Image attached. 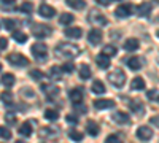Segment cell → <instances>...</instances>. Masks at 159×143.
I'll return each mask as SVG.
<instances>
[{"mask_svg": "<svg viewBox=\"0 0 159 143\" xmlns=\"http://www.w3.org/2000/svg\"><path fill=\"white\" fill-rule=\"evenodd\" d=\"M56 54H59L61 57H65V59H75L81 54V49H80V46H76L73 43L64 42V43H59L56 46Z\"/></svg>", "mask_w": 159, "mask_h": 143, "instance_id": "obj_1", "label": "cell"}, {"mask_svg": "<svg viewBox=\"0 0 159 143\" xmlns=\"http://www.w3.org/2000/svg\"><path fill=\"white\" fill-rule=\"evenodd\" d=\"M107 76H108L110 84H113L115 87H123L124 83H126V73H124L121 69H115V70L110 72Z\"/></svg>", "mask_w": 159, "mask_h": 143, "instance_id": "obj_2", "label": "cell"}, {"mask_svg": "<svg viewBox=\"0 0 159 143\" xmlns=\"http://www.w3.org/2000/svg\"><path fill=\"white\" fill-rule=\"evenodd\" d=\"M30 30H32V35H34V37H37V38H45V37H49V35H51V32H52L49 25L38 24V22H32Z\"/></svg>", "mask_w": 159, "mask_h": 143, "instance_id": "obj_3", "label": "cell"}, {"mask_svg": "<svg viewBox=\"0 0 159 143\" xmlns=\"http://www.w3.org/2000/svg\"><path fill=\"white\" fill-rule=\"evenodd\" d=\"M88 21L91 22V24H97V25H100V27H103V25H107L108 24V21H107V18H105L100 11H97V10H92V11H89V15H88Z\"/></svg>", "mask_w": 159, "mask_h": 143, "instance_id": "obj_4", "label": "cell"}, {"mask_svg": "<svg viewBox=\"0 0 159 143\" xmlns=\"http://www.w3.org/2000/svg\"><path fill=\"white\" fill-rule=\"evenodd\" d=\"M30 51H32V54L38 60H45L48 57V48H46L45 43H35V45H32Z\"/></svg>", "mask_w": 159, "mask_h": 143, "instance_id": "obj_5", "label": "cell"}, {"mask_svg": "<svg viewBox=\"0 0 159 143\" xmlns=\"http://www.w3.org/2000/svg\"><path fill=\"white\" fill-rule=\"evenodd\" d=\"M8 62L15 67H25L29 64V59L22 54H19V53H13V54L8 56Z\"/></svg>", "mask_w": 159, "mask_h": 143, "instance_id": "obj_6", "label": "cell"}, {"mask_svg": "<svg viewBox=\"0 0 159 143\" xmlns=\"http://www.w3.org/2000/svg\"><path fill=\"white\" fill-rule=\"evenodd\" d=\"M137 138H140L142 141H150L153 138V131L148 126H140L137 129Z\"/></svg>", "mask_w": 159, "mask_h": 143, "instance_id": "obj_7", "label": "cell"}, {"mask_svg": "<svg viewBox=\"0 0 159 143\" xmlns=\"http://www.w3.org/2000/svg\"><path fill=\"white\" fill-rule=\"evenodd\" d=\"M132 13H134V7H132L130 3H126V5H121V7H118L115 10V15L118 18H129Z\"/></svg>", "mask_w": 159, "mask_h": 143, "instance_id": "obj_8", "label": "cell"}, {"mask_svg": "<svg viewBox=\"0 0 159 143\" xmlns=\"http://www.w3.org/2000/svg\"><path fill=\"white\" fill-rule=\"evenodd\" d=\"M69 99L73 102V105H76V103H81L83 102V89L80 87H73L69 91Z\"/></svg>", "mask_w": 159, "mask_h": 143, "instance_id": "obj_9", "label": "cell"}, {"mask_svg": "<svg viewBox=\"0 0 159 143\" xmlns=\"http://www.w3.org/2000/svg\"><path fill=\"white\" fill-rule=\"evenodd\" d=\"M102 38H103V35H102V32H100L99 29H92V30H89V34H88V42H89L91 45H100Z\"/></svg>", "mask_w": 159, "mask_h": 143, "instance_id": "obj_10", "label": "cell"}, {"mask_svg": "<svg viewBox=\"0 0 159 143\" xmlns=\"http://www.w3.org/2000/svg\"><path fill=\"white\" fill-rule=\"evenodd\" d=\"M38 13H40V16H43V18L49 19V18H54V15H56V10L52 8L51 5L42 3V5H40V8H38Z\"/></svg>", "mask_w": 159, "mask_h": 143, "instance_id": "obj_11", "label": "cell"}, {"mask_svg": "<svg viewBox=\"0 0 159 143\" xmlns=\"http://www.w3.org/2000/svg\"><path fill=\"white\" fill-rule=\"evenodd\" d=\"M111 119L115 123H118V124H129L130 123V116L127 113H124V111H116V113L111 114Z\"/></svg>", "mask_w": 159, "mask_h": 143, "instance_id": "obj_12", "label": "cell"}, {"mask_svg": "<svg viewBox=\"0 0 159 143\" xmlns=\"http://www.w3.org/2000/svg\"><path fill=\"white\" fill-rule=\"evenodd\" d=\"M94 107L97 110L113 108L115 107V100H111V99H99V100H94Z\"/></svg>", "mask_w": 159, "mask_h": 143, "instance_id": "obj_13", "label": "cell"}, {"mask_svg": "<svg viewBox=\"0 0 159 143\" xmlns=\"http://www.w3.org/2000/svg\"><path fill=\"white\" fill-rule=\"evenodd\" d=\"M126 64L130 70H140L143 67V59L139 57V56H134V57H129Z\"/></svg>", "mask_w": 159, "mask_h": 143, "instance_id": "obj_14", "label": "cell"}, {"mask_svg": "<svg viewBox=\"0 0 159 143\" xmlns=\"http://www.w3.org/2000/svg\"><path fill=\"white\" fill-rule=\"evenodd\" d=\"M151 10H153L151 3L143 2V3H140V5L137 7V15H139V16H142V18H147V16H150V15H151Z\"/></svg>", "mask_w": 159, "mask_h": 143, "instance_id": "obj_15", "label": "cell"}, {"mask_svg": "<svg viewBox=\"0 0 159 143\" xmlns=\"http://www.w3.org/2000/svg\"><path fill=\"white\" fill-rule=\"evenodd\" d=\"M42 91H43V92H45L51 100L56 99V97L59 96V87L52 86V84H43V86H42Z\"/></svg>", "mask_w": 159, "mask_h": 143, "instance_id": "obj_16", "label": "cell"}, {"mask_svg": "<svg viewBox=\"0 0 159 143\" xmlns=\"http://www.w3.org/2000/svg\"><path fill=\"white\" fill-rule=\"evenodd\" d=\"M64 34H65V37H69V38H81V35H83V30L80 29V27H67L64 30Z\"/></svg>", "mask_w": 159, "mask_h": 143, "instance_id": "obj_17", "label": "cell"}, {"mask_svg": "<svg viewBox=\"0 0 159 143\" xmlns=\"http://www.w3.org/2000/svg\"><path fill=\"white\" fill-rule=\"evenodd\" d=\"M86 131H88V134H89L91 137H96V135H99L100 129H99L97 123H94V121H88V124H86Z\"/></svg>", "mask_w": 159, "mask_h": 143, "instance_id": "obj_18", "label": "cell"}, {"mask_svg": "<svg viewBox=\"0 0 159 143\" xmlns=\"http://www.w3.org/2000/svg\"><path fill=\"white\" fill-rule=\"evenodd\" d=\"M18 132H19V135H22V137H30V135H32V126H30V123L21 124L19 129H18Z\"/></svg>", "mask_w": 159, "mask_h": 143, "instance_id": "obj_19", "label": "cell"}, {"mask_svg": "<svg viewBox=\"0 0 159 143\" xmlns=\"http://www.w3.org/2000/svg\"><path fill=\"white\" fill-rule=\"evenodd\" d=\"M139 46H140V42L137 40V38H129V40H126V43H124L126 51H135V49H139Z\"/></svg>", "mask_w": 159, "mask_h": 143, "instance_id": "obj_20", "label": "cell"}, {"mask_svg": "<svg viewBox=\"0 0 159 143\" xmlns=\"http://www.w3.org/2000/svg\"><path fill=\"white\" fill-rule=\"evenodd\" d=\"M96 64H97L100 69H108V65H110V57L103 56V54H99V56L96 57Z\"/></svg>", "mask_w": 159, "mask_h": 143, "instance_id": "obj_21", "label": "cell"}, {"mask_svg": "<svg viewBox=\"0 0 159 143\" xmlns=\"http://www.w3.org/2000/svg\"><path fill=\"white\" fill-rule=\"evenodd\" d=\"M91 91H92L94 94H105V91H107V87L103 86V83H102V81L96 80L94 83H92V87H91Z\"/></svg>", "mask_w": 159, "mask_h": 143, "instance_id": "obj_22", "label": "cell"}, {"mask_svg": "<svg viewBox=\"0 0 159 143\" xmlns=\"http://www.w3.org/2000/svg\"><path fill=\"white\" fill-rule=\"evenodd\" d=\"M65 3H67L70 8H73V10H83L86 7L84 0H65Z\"/></svg>", "mask_w": 159, "mask_h": 143, "instance_id": "obj_23", "label": "cell"}, {"mask_svg": "<svg viewBox=\"0 0 159 143\" xmlns=\"http://www.w3.org/2000/svg\"><path fill=\"white\" fill-rule=\"evenodd\" d=\"M130 87L135 89V91L145 89V81H143V78H142V76H135L134 80H132V83H130Z\"/></svg>", "mask_w": 159, "mask_h": 143, "instance_id": "obj_24", "label": "cell"}, {"mask_svg": "<svg viewBox=\"0 0 159 143\" xmlns=\"http://www.w3.org/2000/svg\"><path fill=\"white\" fill-rule=\"evenodd\" d=\"M15 81H16V78H15V75H13V73H5V75L2 76V83H3L7 87H11L13 84H15Z\"/></svg>", "mask_w": 159, "mask_h": 143, "instance_id": "obj_25", "label": "cell"}, {"mask_svg": "<svg viewBox=\"0 0 159 143\" xmlns=\"http://www.w3.org/2000/svg\"><path fill=\"white\" fill-rule=\"evenodd\" d=\"M73 21H75V18H73V15H70V13H62V15L59 16V22L62 25H67V24H70Z\"/></svg>", "mask_w": 159, "mask_h": 143, "instance_id": "obj_26", "label": "cell"}, {"mask_svg": "<svg viewBox=\"0 0 159 143\" xmlns=\"http://www.w3.org/2000/svg\"><path fill=\"white\" fill-rule=\"evenodd\" d=\"M45 118L48 121H56V119H59V113H57V110L48 108V110H45Z\"/></svg>", "mask_w": 159, "mask_h": 143, "instance_id": "obj_27", "label": "cell"}, {"mask_svg": "<svg viewBox=\"0 0 159 143\" xmlns=\"http://www.w3.org/2000/svg\"><path fill=\"white\" fill-rule=\"evenodd\" d=\"M129 107H130V110H134V113H139V114L143 111V103H142L139 99H135L134 102H130Z\"/></svg>", "mask_w": 159, "mask_h": 143, "instance_id": "obj_28", "label": "cell"}, {"mask_svg": "<svg viewBox=\"0 0 159 143\" xmlns=\"http://www.w3.org/2000/svg\"><path fill=\"white\" fill-rule=\"evenodd\" d=\"M80 78L81 80H89L91 78V69H89V65H81V69H80Z\"/></svg>", "mask_w": 159, "mask_h": 143, "instance_id": "obj_29", "label": "cell"}, {"mask_svg": "<svg viewBox=\"0 0 159 143\" xmlns=\"http://www.w3.org/2000/svg\"><path fill=\"white\" fill-rule=\"evenodd\" d=\"M116 53H118V49L115 46H105L102 49V54L107 56V57H113V56H116Z\"/></svg>", "mask_w": 159, "mask_h": 143, "instance_id": "obj_30", "label": "cell"}, {"mask_svg": "<svg viewBox=\"0 0 159 143\" xmlns=\"http://www.w3.org/2000/svg\"><path fill=\"white\" fill-rule=\"evenodd\" d=\"M69 137L73 141H81L83 140V132H78V131H75V129H72V131L69 132Z\"/></svg>", "mask_w": 159, "mask_h": 143, "instance_id": "obj_31", "label": "cell"}, {"mask_svg": "<svg viewBox=\"0 0 159 143\" xmlns=\"http://www.w3.org/2000/svg\"><path fill=\"white\" fill-rule=\"evenodd\" d=\"M13 38H15L18 43H25V42H27V35L22 34V32H15V34H13Z\"/></svg>", "mask_w": 159, "mask_h": 143, "instance_id": "obj_32", "label": "cell"}, {"mask_svg": "<svg viewBox=\"0 0 159 143\" xmlns=\"http://www.w3.org/2000/svg\"><path fill=\"white\" fill-rule=\"evenodd\" d=\"M61 70L65 72V73H72V72L75 70V64H73V62H65L64 65L61 67Z\"/></svg>", "mask_w": 159, "mask_h": 143, "instance_id": "obj_33", "label": "cell"}, {"mask_svg": "<svg viewBox=\"0 0 159 143\" xmlns=\"http://www.w3.org/2000/svg\"><path fill=\"white\" fill-rule=\"evenodd\" d=\"M0 137L2 138H11V131L8 127H5V126H0Z\"/></svg>", "mask_w": 159, "mask_h": 143, "instance_id": "obj_34", "label": "cell"}, {"mask_svg": "<svg viewBox=\"0 0 159 143\" xmlns=\"http://www.w3.org/2000/svg\"><path fill=\"white\" fill-rule=\"evenodd\" d=\"M32 10H34V7H32L30 2H24L19 7V11H22V13H32Z\"/></svg>", "mask_w": 159, "mask_h": 143, "instance_id": "obj_35", "label": "cell"}, {"mask_svg": "<svg viewBox=\"0 0 159 143\" xmlns=\"http://www.w3.org/2000/svg\"><path fill=\"white\" fill-rule=\"evenodd\" d=\"M0 99L3 100V103H11V102H13V94L10 92V91H7V92H2Z\"/></svg>", "mask_w": 159, "mask_h": 143, "instance_id": "obj_36", "label": "cell"}, {"mask_svg": "<svg viewBox=\"0 0 159 143\" xmlns=\"http://www.w3.org/2000/svg\"><path fill=\"white\" fill-rule=\"evenodd\" d=\"M3 25H5L7 30H13L16 25V21L15 19H3Z\"/></svg>", "mask_w": 159, "mask_h": 143, "instance_id": "obj_37", "label": "cell"}, {"mask_svg": "<svg viewBox=\"0 0 159 143\" xmlns=\"http://www.w3.org/2000/svg\"><path fill=\"white\" fill-rule=\"evenodd\" d=\"M105 143H123V140H121V137L119 135H108L107 137V140H105Z\"/></svg>", "mask_w": 159, "mask_h": 143, "instance_id": "obj_38", "label": "cell"}, {"mask_svg": "<svg viewBox=\"0 0 159 143\" xmlns=\"http://www.w3.org/2000/svg\"><path fill=\"white\" fill-rule=\"evenodd\" d=\"M29 75L34 78V80H37V81H38V80H42V78H43V75H45V73H43L42 70H37V69H35V70H32Z\"/></svg>", "mask_w": 159, "mask_h": 143, "instance_id": "obj_39", "label": "cell"}, {"mask_svg": "<svg viewBox=\"0 0 159 143\" xmlns=\"http://www.w3.org/2000/svg\"><path fill=\"white\" fill-rule=\"evenodd\" d=\"M5 121H7V124L15 126V124H16V116L13 114V113H7V114H5Z\"/></svg>", "mask_w": 159, "mask_h": 143, "instance_id": "obj_40", "label": "cell"}, {"mask_svg": "<svg viewBox=\"0 0 159 143\" xmlns=\"http://www.w3.org/2000/svg\"><path fill=\"white\" fill-rule=\"evenodd\" d=\"M51 76L52 78H54V80H56V78H57V80H59V78H61V73H62V70H61V67H51Z\"/></svg>", "mask_w": 159, "mask_h": 143, "instance_id": "obj_41", "label": "cell"}, {"mask_svg": "<svg viewBox=\"0 0 159 143\" xmlns=\"http://www.w3.org/2000/svg\"><path fill=\"white\" fill-rule=\"evenodd\" d=\"M65 121H67L69 124H72V126H76L78 124V118L75 114H67V118H65Z\"/></svg>", "mask_w": 159, "mask_h": 143, "instance_id": "obj_42", "label": "cell"}, {"mask_svg": "<svg viewBox=\"0 0 159 143\" xmlns=\"http://www.w3.org/2000/svg\"><path fill=\"white\" fill-rule=\"evenodd\" d=\"M7 46H8V40L5 37H2L0 38V49H7Z\"/></svg>", "mask_w": 159, "mask_h": 143, "instance_id": "obj_43", "label": "cell"}, {"mask_svg": "<svg viewBox=\"0 0 159 143\" xmlns=\"http://www.w3.org/2000/svg\"><path fill=\"white\" fill-rule=\"evenodd\" d=\"M150 123H151L153 126H156V127L159 129V116H153V118L150 119Z\"/></svg>", "mask_w": 159, "mask_h": 143, "instance_id": "obj_44", "label": "cell"}, {"mask_svg": "<svg viewBox=\"0 0 159 143\" xmlns=\"http://www.w3.org/2000/svg\"><path fill=\"white\" fill-rule=\"evenodd\" d=\"M75 110H76V111H80V113H86V107H84V105L81 107L80 103H76V105H75Z\"/></svg>", "mask_w": 159, "mask_h": 143, "instance_id": "obj_45", "label": "cell"}, {"mask_svg": "<svg viewBox=\"0 0 159 143\" xmlns=\"http://www.w3.org/2000/svg\"><path fill=\"white\" fill-rule=\"evenodd\" d=\"M97 2H99L100 5H103V7H107V5H110L111 0H97Z\"/></svg>", "mask_w": 159, "mask_h": 143, "instance_id": "obj_46", "label": "cell"}, {"mask_svg": "<svg viewBox=\"0 0 159 143\" xmlns=\"http://www.w3.org/2000/svg\"><path fill=\"white\" fill-rule=\"evenodd\" d=\"M147 96H148L150 99H153V97L156 96V91H154V89H151V91H148V94H147Z\"/></svg>", "mask_w": 159, "mask_h": 143, "instance_id": "obj_47", "label": "cell"}, {"mask_svg": "<svg viewBox=\"0 0 159 143\" xmlns=\"http://www.w3.org/2000/svg\"><path fill=\"white\" fill-rule=\"evenodd\" d=\"M3 2H7V3H13L15 0H3Z\"/></svg>", "mask_w": 159, "mask_h": 143, "instance_id": "obj_48", "label": "cell"}, {"mask_svg": "<svg viewBox=\"0 0 159 143\" xmlns=\"http://www.w3.org/2000/svg\"><path fill=\"white\" fill-rule=\"evenodd\" d=\"M16 143H25V141H22V140H19V141H16Z\"/></svg>", "mask_w": 159, "mask_h": 143, "instance_id": "obj_49", "label": "cell"}, {"mask_svg": "<svg viewBox=\"0 0 159 143\" xmlns=\"http://www.w3.org/2000/svg\"><path fill=\"white\" fill-rule=\"evenodd\" d=\"M0 70H2V64H0Z\"/></svg>", "mask_w": 159, "mask_h": 143, "instance_id": "obj_50", "label": "cell"}, {"mask_svg": "<svg viewBox=\"0 0 159 143\" xmlns=\"http://www.w3.org/2000/svg\"><path fill=\"white\" fill-rule=\"evenodd\" d=\"M154 2H157V3H159V0H154Z\"/></svg>", "mask_w": 159, "mask_h": 143, "instance_id": "obj_51", "label": "cell"}, {"mask_svg": "<svg viewBox=\"0 0 159 143\" xmlns=\"http://www.w3.org/2000/svg\"><path fill=\"white\" fill-rule=\"evenodd\" d=\"M157 37H159V30H157Z\"/></svg>", "mask_w": 159, "mask_h": 143, "instance_id": "obj_52", "label": "cell"}, {"mask_svg": "<svg viewBox=\"0 0 159 143\" xmlns=\"http://www.w3.org/2000/svg\"><path fill=\"white\" fill-rule=\"evenodd\" d=\"M157 102H159V97H157Z\"/></svg>", "mask_w": 159, "mask_h": 143, "instance_id": "obj_53", "label": "cell"}]
</instances>
